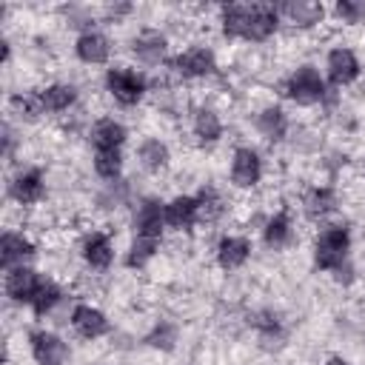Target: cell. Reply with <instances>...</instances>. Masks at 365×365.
I'll list each match as a JSON object with an SVG mask.
<instances>
[{"mask_svg": "<svg viewBox=\"0 0 365 365\" xmlns=\"http://www.w3.org/2000/svg\"><path fill=\"white\" fill-rule=\"evenodd\" d=\"M37 257V240L20 225H6L3 237H0V259H3V271L14 268V265H31V259Z\"/></svg>", "mask_w": 365, "mask_h": 365, "instance_id": "16", "label": "cell"}, {"mask_svg": "<svg viewBox=\"0 0 365 365\" xmlns=\"http://www.w3.org/2000/svg\"><path fill=\"white\" fill-rule=\"evenodd\" d=\"M168 68L174 71L177 80H185V83H202V80H211L220 74V60H217V51L214 46L208 43H188L185 48H180Z\"/></svg>", "mask_w": 365, "mask_h": 365, "instance_id": "4", "label": "cell"}, {"mask_svg": "<svg viewBox=\"0 0 365 365\" xmlns=\"http://www.w3.org/2000/svg\"><path fill=\"white\" fill-rule=\"evenodd\" d=\"M143 342H145L151 351L171 354V351H177V345H180V325L171 322V319H154L151 328L145 331Z\"/></svg>", "mask_w": 365, "mask_h": 365, "instance_id": "30", "label": "cell"}, {"mask_svg": "<svg viewBox=\"0 0 365 365\" xmlns=\"http://www.w3.org/2000/svg\"><path fill=\"white\" fill-rule=\"evenodd\" d=\"M34 365H68L71 348L54 328H34L26 336Z\"/></svg>", "mask_w": 365, "mask_h": 365, "instance_id": "12", "label": "cell"}, {"mask_svg": "<svg viewBox=\"0 0 365 365\" xmlns=\"http://www.w3.org/2000/svg\"><path fill=\"white\" fill-rule=\"evenodd\" d=\"M86 140L94 145V151L97 148H123L125 140H128V128H125L123 120L108 117V114H100V117H94L88 123Z\"/></svg>", "mask_w": 365, "mask_h": 365, "instance_id": "25", "label": "cell"}, {"mask_svg": "<svg viewBox=\"0 0 365 365\" xmlns=\"http://www.w3.org/2000/svg\"><path fill=\"white\" fill-rule=\"evenodd\" d=\"M91 171H94L103 182H117V180H123V171H125L123 148H97V151L91 154Z\"/></svg>", "mask_w": 365, "mask_h": 365, "instance_id": "29", "label": "cell"}, {"mask_svg": "<svg viewBox=\"0 0 365 365\" xmlns=\"http://www.w3.org/2000/svg\"><path fill=\"white\" fill-rule=\"evenodd\" d=\"M225 134V123L220 117V108L211 103H197L191 108V137L197 140V145L208 148L217 145Z\"/></svg>", "mask_w": 365, "mask_h": 365, "instance_id": "21", "label": "cell"}, {"mask_svg": "<svg viewBox=\"0 0 365 365\" xmlns=\"http://www.w3.org/2000/svg\"><path fill=\"white\" fill-rule=\"evenodd\" d=\"M128 228L140 237H165V200L154 194H140L128 211Z\"/></svg>", "mask_w": 365, "mask_h": 365, "instance_id": "11", "label": "cell"}, {"mask_svg": "<svg viewBox=\"0 0 365 365\" xmlns=\"http://www.w3.org/2000/svg\"><path fill=\"white\" fill-rule=\"evenodd\" d=\"M37 94L43 100L46 114H51V117H63L80 106V88L71 80H48L43 86H37Z\"/></svg>", "mask_w": 365, "mask_h": 365, "instance_id": "19", "label": "cell"}, {"mask_svg": "<svg viewBox=\"0 0 365 365\" xmlns=\"http://www.w3.org/2000/svg\"><path fill=\"white\" fill-rule=\"evenodd\" d=\"M66 297H68V291L60 285V279L43 274V279H40V285H37V291H34L29 308H31V314H34L37 319H48L51 311H54Z\"/></svg>", "mask_w": 365, "mask_h": 365, "instance_id": "27", "label": "cell"}, {"mask_svg": "<svg viewBox=\"0 0 365 365\" xmlns=\"http://www.w3.org/2000/svg\"><path fill=\"white\" fill-rule=\"evenodd\" d=\"M254 128H257V134L265 143L277 145V143H285L288 140V134H291L294 125H291L288 111L279 103H265V106H259L254 111Z\"/></svg>", "mask_w": 365, "mask_h": 365, "instance_id": "20", "label": "cell"}, {"mask_svg": "<svg viewBox=\"0 0 365 365\" xmlns=\"http://www.w3.org/2000/svg\"><path fill=\"white\" fill-rule=\"evenodd\" d=\"M46 197V174L37 165H23L6 180V200L20 208H37Z\"/></svg>", "mask_w": 365, "mask_h": 365, "instance_id": "6", "label": "cell"}, {"mask_svg": "<svg viewBox=\"0 0 365 365\" xmlns=\"http://www.w3.org/2000/svg\"><path fill=\"white\" fill-rule=\"evenodd\" d=\"M200 225V200L197 194H174L165 200V228L174 234H191Z\"/></svg>", "mask_w": 365, "mask_h": 365, "instance_id": "22", "label": "cell"}, {"mask_svg": "<svg viewBox=\"0 0 365 365\" xmlns=\"http://www.w3.org/2000/svg\"><path fill=\"white\" fill-rule=\"evenodd\" d=\"M362 77V60L354 46L348 43H334L325 51V80L331 88H348Z\"/></svg>", "mask_w": 365, "mask_h": 365, "instance_id": "8", "label": "cell"}, {"mask_svg": "<svg viewBox=\"0 0 365 365\" xmlns=\"http://www.w3.org/2000/svg\"><path fill=\"white\" fill-rule=\"evenodd\" d=\"M134 14H137V6L134 3H106V6H100V20L106 26H123Z\"/></svg>", "mask_w": 365, "mask_h": 365, "instance_id": "32", "label": "cell"}, {"mask_svg": "<svg viewBox=\"0 0 365 365\" xmlns=\"http://www.w3.org/2000/svg\"><path fill=\"white\" fill-rule=\"evenodd\" d=\"M354 237L348 222H322V228L311 240V262L317 271H336L351 259Z\"/></svg>", "mask_w": 365, "mask_h": 365, "instance_id": "1", "label": "cell"}, {"mask_svg": "<svg viewBox=\"0 0 365 365\" xmlns=\"http://www.w3.org/2000/svg\"><path fill=\"white\" fill-rule=\"evenodd\" d=\"M43 274L34 268V265H14L9 271H3V294L9 299V305H17V308H29L37 285H40Z\"/></svg>", "mask_w": 365, "mask_h": 365, "instance_id": "18", "label": "cell"}, {"mask_svg": "<svg viewBox=\"0 0 365 365\" xmlns=\"http://www.w3.org/2000/svg\"><path fill=\"white\" fill-rule=\"evenodd\" d=\"M282 94L285 100H291L299 108H314V106H325L331 86L325 80V71H319V66L314 63H297L285 77H282Z\"/></svg>", "mask_w": 365, "mask_h": 365, "instance_id": "2", "label": "cell"}, {"mask_svg": "<svg viewBox=\"0 0 365 365\" xmlns=\"http://www.w3.org/2000/svg\"><path fill=\"white\" fill-rule=\"evenodd\" d=\"M128 54L145 68H163L171 63V37L157 26H140L128 40Z\"/></svg>", "mask_w": 365, "mask_h": 365, "instance_id": "5", "label": "cell"}, {"mask_svg": "<svg viewBox=\"0 0 365 365\" xmlns=\"http://www.w3.org/2000/svg\"><path fill=\"white\" fill-rule=\"evenodd\" d=\"M277 11H279V20H282V29L291 31V34H314L328 20V9L317 0L277 3Z\"/></svg>", "mask_w": 365, "mask_h": 365, "instance_id": "7", "label": "cell"}, {"mask_svg": "<svg viewBox=\"0 0 365 365\" xmlns=\"http://www.w3.org/2000/svg\"><path fill=\"white\" fill-rule=\"evenodd\" d=\"M265 177V160L254 145H237L231 148L228 160V180L237 191H254Z\"/></svg>", "mask_w": 365, "mask_h": 365, "instance_id": "9", "label": "cell"}, {"mask_svg": "<svg viewBox=\"0 0 365 365\" xmlns=\"http://www.w3.org/2000/svg\"><path fill=\"white\" fill-rule=\"evenodd\" d=\"M77 254H80V262H83L86 271L106 274V271L114 265V259H117V242L111 240L108 231H103V228H88V231L80 237Z\"/></svg>", "mask_w": 365, "mask_h": 365, "instance_id": "10", "label": "cell"}, {"mask_svg": "<svg viewBox=\"0 0 365 365\" xmlns=\"http://www.w3.org/2000/svg\"><path fill=\"white\" fill-rule=\"evenodd\" d=\"M259 237H262V245L268 251H285L294 242V217H291V211L288 208L271 211L265 225H262V231H259Z\"/></svg>", "mask_w": 365, "mask_h": 365, "instance_id": "26", "label": "cell"}, {"mask_svg": "<svg viewBox=\"0 0 365 365\" xmlns=\"http://www.w3.org/2000/svg\"><path fill=\"white\" fill-rule=\"evenodd\" d=\"M211 251H214L217 268L225 271V274H234V271H240V268L248 265V259H251V254H254V242H251L248 234L225 231V234L217 237V242H214Z\"/></svg>", "mask_w": 365, "mask_h": 365, "instance_id": "13", "label": "cell"}, {"mask_svg": "<svg viewBox=\"0 0 365 365\" xmlns=\"http://www.w3.org/2000/svg\"><path fill=\"white\" fill-rule=\"evenodd\" d=\"M322 365H351V362H348L345 356H336V354H334V356H325Z\"/></svg>", "mask_w": 365, "mask_h": 365, "instance_id": "33", "label": "cell"}, {"mask_svg": "<svg viewBox=\"0 0 365 365\" xmlns=\"http://www.w3.org/2000/svg\"><path fill=\"white\" fill-rule=\"evenodd\" d=\"M299 211L311 222H328L339 211V191L328 182H314L299 194Z\"/></svg>", "mask_w": 365, "mask_h": 365, "instance_id": "15", "label": "cell"}, {"mask_svg": "<svg viewBox=\"0 0 365 365\" xmlns=\"http://www.w3.org/2000/svg\"><path fill=\"white\" fill-rule=\"evenodd\" d=\"M68 325H71L74 336H80V339H86V342H97V339H103V336L111 334V319H108V314H106L100 305L86 302V299L74 305Z\"/></svg>", "mask_w": 365, "mask_h": 365, "instance_id": "14", "label": "cell"}, {"mask_svg": "<svg viewBox=\"0 0 365 365\" xmlns=\"http://www.w3.org/2000/svg\"><path fill=\"white\" fill-rule=\"evenodd\" d=\"M328 17L342 26V29H356V26H365V3H356V0H336L331 9H328Z\"/></svg>", "mask_w": 365, "mask_h": 365, "instance_id": "31", "label": "cell"}, {"mask_svg": "<svg viewBox=\"0 0 365 365\" xmlns=\"http://www.w3.org/2000/svg\"><path fill=\"white\" fill-rule=\"evenodd\" d=\"M160 254H163V240L134 234L131 242H128V248H125V268H131V271H145L151 262H157Z\"/></svg>", "mask_w": 365, "mask_h": 365, "instance_id": "28", "label": "cell"}, {"mask_svg": "<svg viewBox=\"0 0 365 365\" xmlns=\"http://www.w3.org/2000/svg\"><path fill=\"white\" fill-rule=\"evenodd\" d=\"M134 160H137L143 174L160 177V174H165L171 168L174 154H171V145L163 137H143L137 143V148H134Z\"/></svg>", "mask_w": 365, "mask_h": 365, "instance_id": "24", "label": "cell"}, {"mask_svg": "<svg viewBox=\"0 0 365 365\" xmlns=\"http://www.w3.org/2000/svg\"><path fill=\"white\" fill-rule=\"evenodd\" d=\"M43 117H46V108H43V100H40L37 88H17V91L9 94L6 120L17 123L23 128V125H37Z\"/></svg>", "mask_w": 365, "mask_h": 365, "instance_id": "23", "label": "cell"}, {"mask_svg": "<svg viewBox=\"0 0 365 365\" xmlns=\"http://www.w3.org/2000/svg\"><path fill=\"white\" fill-rule=\"evenodd\" d=\"M103 88L123 108H134L151 94L148 74L140 71L137 66H128V63H111L103 74Z\"/></svg>", "mask_w": 365, "mask_h": 365, "instance_id": "3", "label": "cell"}, {"mask_svg": "<svg viewBox=\"0 0 365 365\" xmlns=\"http://www.w3.org/2000/svg\"><path fill=\"white\" fill-rule=\"evenodd\" d=\"M77 63L83 66H111V57L117 51L114 40L100 31V29H91V31H83L74 37V46H71Z\"/></svg>", "mask_w": 365, "mask_h": 365, "instance_id": "17", "label": "cell"}]
</instances>
